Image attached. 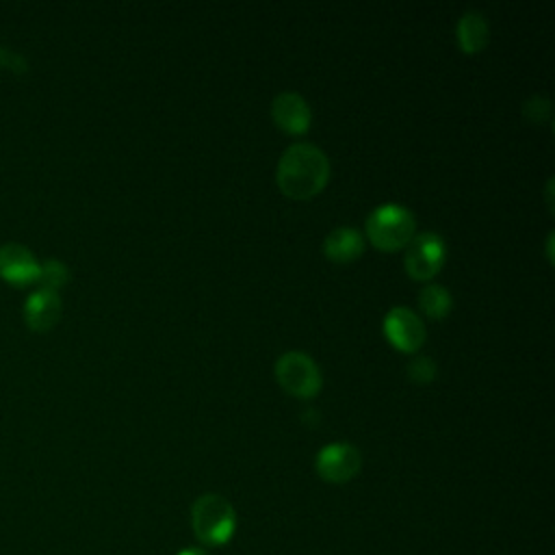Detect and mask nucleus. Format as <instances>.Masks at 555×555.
I'll return each mask as SVG.
<instances>
[{
	"mask_svg": "<svg viewBox=\"0 0 555 555\" xmlns=\"http://www.w3.org/2000/svg\"><path fill=\"white\" fill-rule=\"evenodd\" d=\"M330 178L327 156L312 143H293L280 156L275 180L284 195L308 199L317 195Z\"/></svg>",
	"mask_w": 555,
	"mask_h": 555,
	"instance_id": "obj_1",
	"label": "nucleus"
},
{
	"mask_svg": "<svg viewBox=\"0 0 555 555\" xmlns=\"http://www.w3.org/2000/svg\"><path fill=\"white\" fill-rule=\"evenodd\" d=\"M191 525L202 544L223 546L234 535L236 514L221 494H202L191 507Z\"/></svg>",
	"mask_w": 555,
	"mask_h": 555,
	"instance_id": "obj_2",
	"label": "nucleus"
},
{
	"mask_svg": "<svg viewBox=\"0 0 555 555\" xmlns=\"http://www.w3.org/2000/svg\"><path fill=\"white\" fill-rule=\"evenodd\" d=\"M416 234L414 215L401 204H382L366 219L369 241L386 251L405 247Z\"/></svg>",
	"mask_w": 555,
	"mask_h": 555,
	"instance_id": "obj_3",
	"label": "nucleus"
},
{
	"mask_svg": "<svg viewBox=\"0 0 555 555\" xmlns=\"http://www.w3.org/2000/svg\"><path fill=\"white\" fill-rule=\"evenodd\" d=\"M280 386L295 397H312L321 388V371L317 362L301 351H286L275 362Z\"/></svg>",
	"mask_w": 555,
	"mask_h": 555,
	"instance_id": "obj_4",
	"label": "nucleus"
},
{
	"mask_svg": "<svg viewBox=\"0 0 555 555\" xmlns=\"http://www.w3.org/2000/svg\"><path fill=\"white\" fill-rule=\"evenodd\" d=\"M444 258H447V245L442 236L436 232H421V234H414L412 241L408 243L403 262L410 278L429 280L440 271Z\"/></svg>",
	"mask_w": 555,
	"mask_h": 555,
	"instance_id": "obj_5",
	"label": "nucleus"
},
{
	"mask_svg": "<svg viewBox=\"0 0 555 555\" xmlns=\"http://www.w3.org/2000/svg\"><path fill=\"white\" fill-rule=\"evenodd\" d=\"M362 466L360 451L349 442H332L317 455V473L332 483H345L358 475Z\"/></svg>",
	"mask_w": 555,
	"mask_h": 555,
	"instance_id": "obj_6",
	"label": "nucleus"
},
{
	"mask_svg": "<svg viewBox=\"0 0 555 555\" xmlns=\"http://www.w3.org/2000/svg\"><path fill=\"white\" fill-rule=\"evenodd\" d=\"M41 262L35 258V254L20 245V243H4L0 247V278L15 286L24 288L39 282Z\"/></svg>",
	"mask_w": 555,
	"mask_h": 555,
	"instance_id": "obj_7",
	"label": "nucleus"
},
{
	"mask_svg": "<svg viewBox=\"0 0 555 555\" xmlns=\"http://www.w3.org/2000/svg\"><path fill=\"white\" fill-rule=\"evenodd\" d=\"M384 334L397 349L416 351L425 340V325L414 310L395 306L384 317Z\"/></svg>",
	"mask_w": 555,
	"mask_h": 555,
	"instance_id": "obj_8",
	"label": "nucleus"
},
{
	"mask_svg": "<svg viewBox=\"0 0 555 555\" xmlns=\"http://www.w3.org/2000/svg\"><path fill=\"white\" fill-rule=\"evenodd\" d=\"M63 312V301L56 291L37 288L24 301V321L33 332L52 330Z\"/></svg>",
	"mask_w": 555,
	"mask_h": 555,
	"instance_id": "obj_9",
	"label": "nucleus"
},
{
	"mask_svg": "<svg viewBox=\"0 0 555 555\" xmlns=\"http://www.w3.org/2000/svg\"><path fill=\"white\" fill-rule=\"evenodd\" d=\"M271 117L282 130L293 134L306 132L310 126V108L306 100L295 91H284L273 98Z\"/></svg>",
	"mask_w": 555,
	"mask_h": 555,
	"instance_id": "obj_10",
	"label": "nucleus"
},
{
	"mask_svg": "<svg viewBox=\"0 0 555 555\" xmlns=\"http://www.w3.org/2000/svg\"><path fill=\"white\" fill-rule=\"evenodd\" d=\"M364 249V238L356 228H334L325 241H323V251L330 260L334 262H351L356 260Z\"/></svg>",
	"mask_w": 555,
	"mask_h": 555,
	"instance_id": "obj_11",
	"label": "nucleus"
},
{
	"mask_svg": "<svg viewBox=\"0 0 555 555\" xmlns=\"http://www.w3.org/2000/svg\"><path fill=\"white\" fill-rule=\"evenodd\" d=\"M457 43L466 54L479 52L488 43V20L479 11L462 13L457 22Z\"/></svg>",
	"mask_w": 555,
	"mask_h": 555,
	"instance_id": "obj_12",
	"label": "nucleus"
},
{
	"mask_svg": "<svg viewBox=\"0 0 555 555\" xmlns=\"http://www.w3.org/2000/svg\"><path fill=\"white\" fill-rule=\"evenodd\" d=\"M451 293L440 284H427L418 295L421 310L431 319H442L451 310Z\"/></svg>",
	"mask_w": 555,
	"mask_h": 555,
	"instance_id": "obj_13",
	"label": "nucleus"
},
{
	"mask_svg": "<svg viewBox=\"0 0 555 555\" xmlns=\"http://www.w3.org/2000/svg\"><path fill=\"white\" fill-rule=\"evenodd\" d=\"M69 280V269L65 262L56 260V258H48L43 264H41V271H39V282L41 288H48V291H56L61 286H65Z\"/></svg>",
	"mask_w": 555,
	"mask_h": 555,
	"instance_id": "obj_14",
	"label": "nucleus"
},
{
	"mask_svg": "<svg viewBox=\"0 0 555 555\" xmlns=\"http://www.w3.org/2000/svg\"><path fill=\"white\" fill-rule=\"evenodd\" d=\"M434 375H436V362L427 356H418L408 364V377L414 384H427L434 379Z\"/></svg>",
	"mask_w": 555,
	"mask_h": 555,
	"instance_id": "obj_15",
	"label": "nucleus"
},
{
	"mask_svg": "<svg viewBox=\"0 0 555 555\" xmlns=\"http://www.w3.org/2000/svg\"><path fill=\"white\" fill-rule=\"evenodd\" d=\"M522 115H525L529 121H533V124H542V121H546L548 115H551V102H548L546 98H542V95H533V98L525 100V104H522Z\"/></svg>",
	"mask_w": 555,
	"mask_h": 555,
	"instance_id": "obj_16",
	"label": "nucleus"
},
{
	"mask_svg": "<svg viewBox=\"0 0 555 555\" xmlns=\"http://www.w3.org/2000/svg\"><path fill=\"white\" fill-rule=\"evenodd\" d=\"M0 67L9 69V72H15V74H24L28 69V63L20 52L0 46Z\"/></svg>",
	"mask_w": 555,
	"mask_h": 555,
	"instance_id": "obj_17",
	"label": "nucleus"
},
{
	"mask_svg": "<svg viewBox=\"0 0 555 555\" xmlns=\"http://www.w3.org/2000/svg\"><path fill=\"white\" fill-rule=\"evenodd\" d=\"M178 555H208V551H204V548H199V546H189V548L180 551Z\"/></svg>",
	"mask_w": 555,
	"mask_h": 555,
	"instance_id": "obj_18",
	"label": "nucleus"
}]
</instances>
